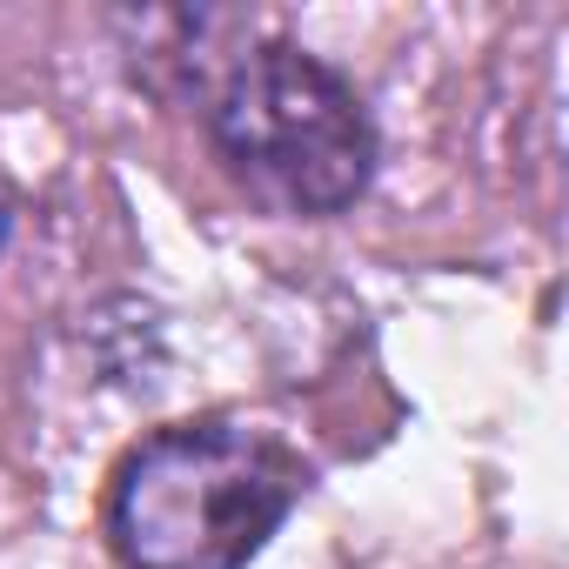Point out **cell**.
Returning <instances> with one entry per match:
<instances>
[{
	"label": "cell",
	"instance_id": "6da1fadb",
	"mask_svg": "<svg viewBox=\"0 0 569 569\" xmlns=\"http://www.w3.org/2000/svg\"><path fill=\"white\" fill-rule=\"evenodd\" d=\"M309 489L302 456L234 416L134 442L108 489V542L128 569H248Z\"/></svg>",
	"mask_w": 569,
	"mask_h": 569
},
{
	"label": "cell",
	"instance_id": "3957f363",
	"mask_svg": "<svg viewBox=\"0 0 569 569\" xmlns=\"http://www.w3.org/2000/svg\"><path fill=\"white\" fill-rule=\"evenodd\" d=\"M0 241H8V208H0Z\"/></svg>",
	"mask_w": 569,
	"mask_h": 569
},
{
	"label": "cell",
	"instance_id": "7a4b0ae2",
	"mask_svg": "<svg viewBox=\"0 0 569 569\" xmlns=\"http://www.w3.org/2000/svg\"><path fill=\"white\" fill-rule=\"evenodd\" d=\"M221 168L274 214H342L376 181V121L342 68L296 41L234 54L208 94Z\"/></svg>",
	"mask_w": 569,
	"mask_h": 569
}]
</instances>
